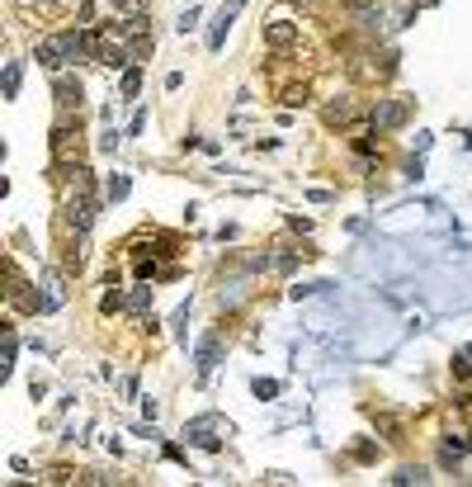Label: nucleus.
I'll return each mask as SVG.
<instances>
[{
    "label": "nucleus",
    "instance_id": "nucleus-11",
    "mask_svg": "<svg viewBox=\"0 0 472 487\" xmlns=\"http://www.w3.org/2000/svg\"><path fill=\"white\" fill-rule=\"evenodd\" d=\"M128 194H132V180L113 171V175H109V185H104V199H109V204H123Z\"/></svg>",
    "mask_w": 472,
    "mask_h": 487
},
{
    "label": "nucleus",
    "instance_id": "nucleus-2",
    "mask_svg": "<svg viewBox=\"0 0 472 487\" xmlns=\"http://www.w3.org/2000/svg\"><path fill=\"white\" fill-rule=\"evenodd\" d=\"M80 124H71V114H62L57 119V128H52V166H76L80 161Z\"/></svg>",
    "mask_w": 472,
    "mask_h": 487
},
{
    "label": "nucleus",
    "instance_id": "nucleus-8",
    "mask_svg": "<svg viewBox=\"0 0 472 487\" xmlns=\"http://www.w3.org/2000/svg\"><path fill=\"white\" fill-rule=\"evenodd\" d=\"M222 360V336H204L199 350H194V364H199V374H213Z\"/></svg>",
    "mask_w": 472,
    "mask_h": 487
},
{
    "label": "nucleus",
    "instance_id": "nucleus-5",
    "mask_svg": "<svg viewBox=\"0 0 472 487\" xmlns=\"http://www.w3.org/2000/svg\"><path fill=\"white\" fill-rule=\"evenodd\" d=\"M241 10H246V0H227L218 15H213V29H208V52H222V43H227L232 24L241 19Z\"/></svg>",
    "mask_w": 472,
    "mask_h": 487
},
{
    "label": "nucleus",
    "instance_id": "nucleus-16",
    "mask_svg": "<svg viewBox=\"0 0 472 487\" xmlns=\"http://www.w3.org/2000/svg\"><path fill=\"white\" fill-rule=\"evenodd\" d=\"M251 393L260 397V402H265V397H279V383H274V378H255V383H251Z\"/></svg>",
    "mask_w": 472,
    "mask_h": 487
},
{
    "label": "nucleus",
    "instance_id": "nucleus-4",
    "mask_svg": "<svg viewBox=\"0 0 472 487\" xmlns=\"http://www.w3.org/2000/svg\"><path fill=\"white\" fill-rule=\"evenodd\" d=\"M227 435H232V426L222 421V416H194V421L185 426V440L199 445V450H218Z\"/></svg>",
    "mask_w": 472,
    "mask_h": 487
},
{
    "label": "nucleus",
    "instance_id": "nucleus-18",
    "mask_svg": "<svg viewBox=\"0 0 472 487\" xmlns=\"http://www.w3.org/2000/svg\"><path fill=\"white\" fill-rule=\"evenodd\" d=\"M199 15H204V10H199V5H189L185 15H180V33H189V29H194V24H199Z\"/></svg>",
    "mask_w": 472,
    "mask_h": 487
},
{
    "label": "nucleus",
    "instance_id": "nucleus-19",
    "mask_svg": "<svg viewBox=\"0 0 472 487\" xmlns=\"http://www.w3.org/2000/svg\"><path fill=\"white\" fill-rule=\"evenodd\" d=\"M354 459H359V464H373L378 450H373V445H354Z\"/></svg>",
    "mask_w": 472,
    "mask_h": 487
},
{
    "label": "nucleus",
    "instance_id": "nucleus-15",
    "mask_svg": "<svg viewBox=\"0 0 472 487\" xmlns=\"http://www.w3.org/2000/svg\"><path fill=\"white\" fill-rule=\"evenodd\" d=\"M392 483H397V487H411V483H425V469H421V464H416V469H411V464H406V469H397V478H392Z\"/></svg>",
    "mask_w": 472,
    "mask_h": 487
},
{
    "label": "nucleus",
    "instance_id": "nucleus-12",
    "mask_svg": "<svg viewBox=\"0 0 472 487\" xmlns=\"http://www.w3.org/2000/svg\"><path fill=\"white\" fill-rule=\"evenodd\" d=\"M151 299H156V289H147V284L128 289V313H147V308H151Z\"/></svg>",
    "mask_w": 472,
    "mask_h": 487
},
{
    "label": "nucleus",
    "instance_id": "nucleus-21",
    "mask_svg": "<svg viewBox=\"0 0 472 487\" xmlns=\"http://www.w3.org/2000/svg\"><path fill=\"white\" fill-rule=\"evenodd\" d=\"M99 147H104V152H113V147H118V128H104V138H99Z\"/></svg>",
    "mask_w": 472,
    "mask_h": 487
},
{
    "label": "nucleus",
    "instance_id": "nucleus-17",
    "mask_svg": "<svg viewBox=\"0 0 472 487\" xmlns=\"http://www.w3.org/2000/svg\"><path fill=\"white\" fill-rule=\"evenodd\" d=\"M283 104H288V109H298V104H307V85H293V90H283Z\"/></svg>",
    "mask_w": 472,
    "mask_h": 487
},
{
    "label": "nucleus",
    "instance_id": "nucleus-13",
    "mask_svg": "<svg viewBox=\"0 0 472 487\" xmlns=\"http://www.w3.org/2000/svg\"><path fill=\"white\" fill-rule=\"evenodd\" d=\"M137 90H142V66H128L123 80H118V95H123V100H137Z\"/></svg>",
    "mask_w": 472,
    "mask_h": 487
},
{
    "label": "nucleus",
    "instance_id": "nucleus-6",
    "mask_svg": "<svg viewBox=\"0 0 472 487\" xmlns=\"http://www.w3.org/2000/svg\"><path fill=\"white\" fill-rule=\"evenodd\" d=\"M5 299H10V308H19V313H43V299L33 294V284L24 279L15 265H10V289H5Z\"/></svg>",
    "mask_w": 472,
    "mask_h": 487
},
{
    "label": "nucleus",
    "instance_id": "nucleus-10",
    "mask_svg": "<svg viewBox=\"0 0 472 487\" xmlns=\"http://www.w3.org/2000/svg\"><path fill=\"white\" fill-rule=\"evenodd\" d=\"M354 114H359V104H354L349 95H340V100H330V104H326V124H330V128L354 124Z\"/></svg>",
    "mask_w": 472,
    "mask_h": 487
},
{
    "label": "nucleus",
    "instance_id": "nucleus-7",
    "mask_svg": "<svg viewBox=\"0 0 472 487\" xmlns=\"http://www.w3.org/2000/svg\"><path fill=\"white\" fill-rule=\"evenodd\" d=\"M52 95H57V109H62V114H71V109L80 114V80L76 76H57Z\"/></svg>",
    "mask_w": 472,
    "mask_h": 487
},
{
    "label": "nucleus",
    "instance_id": "nucleus-20",
    "mask_svg": "<svg viewBox=\"0 0 472 487\" xmlns=\"http://www.w3.org/2000/svg\"><path fill=\"white\" fill-rule=\"evenodd\" d=\"M274 270H283V275H288V270H298V255H274Z\"/></svg>",
    "mask_w": 472,
    "mask_h": 487
},
{
    "label": "nucleus",
    "instance_id": "nucleus-14",
    "mask_svg": "<svg viewBox=\"0 0 472 487\" xmlns=\"http://www.w3.org/2000/svg\"><path fill=\"white\" fill-rule=\"evenodd\" d=\"M19 80H24V66L10 62V66H5V100H15V95H19Z\"/></svg>",
    "mask_w": 472,
    "mask_h": 487
},
{
    "label": "nucleus",
    "instance_id": "nucleus-9",
    "mask_svg": "<svg viewBox=\"0 0 472 487\" xmlns=\"http://www.w3.org/2000/svg\"><path fill=\"white\" fill-rule=\"evenodd\" d=\"M265 43L269 47H293V43H298V24H293V19H274V24H265Z\"/></svg>",
    "mask_w": 472,
    "mask_h": 487
},
{
    "label": "nucleus",
    "instance_id": "nucleus-3",
    "mask_svg": "<svg viewBox=\"0 0 472 487\" xmlns=\"http://www.w3.org/2000/svg\"><path fill=\"white\" fill-rule=\"evenodd\" d=\"M406 119H411V100H406V95H387V100H378L373 109H368L373 133H392V128H402Z\"/></svg>",
    "mask_w": 472,
    "mask_h": 487
},
{
    "label": "nucleus",
    "instance_id": "nucleus-1",
    "mask_svg": "<svg viewBox=\"0 0 472 487\" xmlns=\"http://www.w3.org/2000/svg\"><path fill=\"white\" fill-rule=\"evenodd\" d=\"M80 52H90V33L66 29V33H52V38H43L33 57H38V66H47V71H62L66 62H76Z\"/></svg>",
    "mask_w": 472,
    "mask_h": 487
}]
</instances>
